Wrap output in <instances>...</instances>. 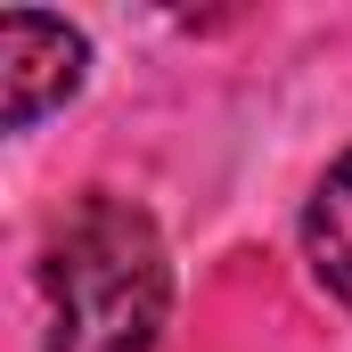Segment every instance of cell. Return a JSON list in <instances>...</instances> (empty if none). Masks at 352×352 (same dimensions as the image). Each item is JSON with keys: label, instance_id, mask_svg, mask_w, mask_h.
I'll return each mask as SVG.
<instances>
[{"label": "cell", "instance_id": "obj_1", "mask_svg": "<svg viewBox=\"0 0 352 352\" xmlns=\"http://www.w3.org/2000/svg\"><path fill=\"white\" fill-rule=\"evenodd\" d=\"M41 352H156L173 320V246L148 205L82 188L41 238Z\"/></svg>", "mask_w": 352, "mask_h": 352}, {"label": "cell", "instance_id": "obj_2", "mask_svg": "<svg viewBox=\"0 0 352 352\" xmlns=\"http://www.w3.org/2000/svg\"><path fill=\"white\" fill-rule=\"evenodd\" d=\"M90 74L82 25L50 16V8H8L0 16V131H33L41 115H58Z\"/></svg>", "mask_w": 352, "mask_h": 352}, {"label": "cell", "instance_id": "obj_3", "mask_svg": "<svg viewBox=\"0 0 352 352\" xmlns=\"http://www.w3.org/2000/svg\"><path fill=\"white\" fill-rule=\"evenodd\" d=\"M303 263H311V287L352 311V148L320 173L303 205Z\"/></svg>", "mask_w": 352, "mask_h": 352}]
</instances>
